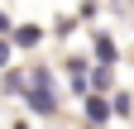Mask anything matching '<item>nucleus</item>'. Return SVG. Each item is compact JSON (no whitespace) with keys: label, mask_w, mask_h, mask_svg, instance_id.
<instances>
[{"label":"nucleus","mask_w":134,"mask_h":129,"mask_svg":"<svg viewBox=\"0 0 134 129\" xmlns=\"http://www.w3.org/2000/svg\"><path fill=\"white\" fill-rule=\"evenodd\" d=\"M29 101H34L38 115H53V110H58V101H53V91H48V77H43V72L34 77V96H29Z\"/></svg>","instance_id":"f257e3e1"},{"label":"nucleus","mask_w":134,"mask_h":129,"mask_svg":"<svg viewBox=\"0 0 134 129\" xmlns=\"http://www.w3.org/2000/svg\"><path fill=\"white\" fill-rule=\"evenodd\" d=\"M86 115H91V120H100V124H105V115H110V105L100 101V96H91V101H86Z\"/></svg>","instance_id":"f03ea898"},{"label":"nucleus","mask_w":134,"mask_h":129,"mask_svg":"<svg viewBox=\"0 0 134 129\" xmlns=\"http://www.w3.org/2000/svg\"><path fill=\"white\" fill-rule=\"evenodd\" d=\"M5 62H10V48H5V43H0V67H5Z\"/></svg>","instance_id":"7ed1b4c3"}]
</instances>
